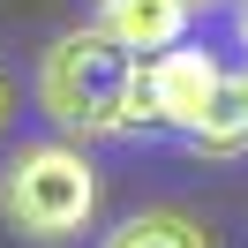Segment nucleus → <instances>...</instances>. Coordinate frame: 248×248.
Returning <instances> with one entry per match:
<instances>
[{
  "instance_id": "obj_1",
  "label": "nucleus",
  "mask_w": 248,
  "mask_h": 248,
  "mask_svg": "<svg viewBox=\"0 0 248 248\" xmlns=\"http://www.w3.org/2000/svg\"><path fill=\"white\" fill-rule=\"evenodd\" d=\"M136 91H143V53L121 46L113 31H98V23L53 38L46 61H38V106L76 143L128 136L136 128Z\"/></svg>"
},
{
  "instance_id": "obj_2",
  "label": "nucleus",
  "mask_w": 248,
  "mask_h": 248,
  "mask_svg": "<svg viewBox=\"0 0 248 248\" xmlns=\"http://www.w3.org/2000/svg\"><path fill=\"white\" fill-rule=\"evenodd\" d=\"M98 211V173L76 143H23L0 173V218L23 241H76Z\"/></svg>"
},
{
  "instance_id": "obj_3",
  "label": "nucleus",
  "mask_w": 248,
  "mask_h": 248,
  "mask_svg": "<svg viewBox=\"0 0 248 248\" xmlns=\"http://www.w3.org/2000/svg\"><path fill=\"white\" fill-rule=\"evenodd\" d=\"M218 83H226V68L211 61L203 46H166L151 68H143V91H136V121H151V128H173V136H196L203 128V113H211V98H218Z\"/></svg>"
},
{
  "instance_id": "obj_4",
  "label": "nucleus",
  "mask_w": 248,
  "mask_h": 248,
  "mask_svg": "<svg viewBox=\"0 0 248 248\" xmlns=\"http://www.w3.org/2000/svg\"><path fill=\"white\" fill-rule=\"evenodd\" d=\"M188 0H98V31H113L121 46L136 53H166L188 38Z\"/></svg>"
},
{
  "instance_id": "obj_5",
  "label": "nucleus",
  "mask_w": 248,
  "mask_h": 248,
  "mask_svg": "<svg viewBox=\"0 0 248 248\" xmlns=\"http://www.w3.org/2000/svg\"><path fill=\"white\" fill-rule=\"evenodd\" d=\"M188 143H196V151H211V158L248 151V76H226V83H218L211 113H203V128H196Z\"/></svg>"
},
{
  "instance_id": "obj_6",
  "label": "nucleus",
  "mask_w": 248,
  "mask_h": 248,
  "mask_svg": "<svg viewBox=\"0 0 248 248\" xmlns=\"http://www.w3.org/2000/svg\"><path fill=\"white\" fill-rule=\"evenodd\" d=\"M106 248H211V233L188 211H136L121 233H106Z\"/></svg>"
},
{
  "instance_id": "obj_7",
  "label": "nucleus",
  "mask_w": 248,
  "mask_h": 248,
  "mask_svg": "<svg viewBox=\"0 0 248 248\" xmlns=\"http://www.w3.org/2000/svg\"><path fill=\"white\" fill-rule=\"evenodd\" d=\"M0 128H8V76H0Z\"/></svg>"
},
{
  "instance_id": "obj_8",
  "label": "nucleus",
  "mask_w": 248,
  "mask_h": 248,
  "mask_svg": "<svg viewBox=\"0 0 248 248\" xmlns=\"http://www.w3.org/2000/svg\"><path fill=\"white\" fill-rule=\"evenodd\" d=\"M241 38H248V0H241Z\"/></svg>"
},
{
  "instance_id": "obj_9",
  "label": "nucleus",
  "mask_w": 248,
  "mask_h": 248,
  "mask_svg": "<svg viewBox=\"0 0 248 248\" xmlns=\"http://www.w3.org/2000/svg\"><path fill=\"white\" fill-rule=\"evenodd\" d=\"M188 8H211V0H188Z\"/></svg>"
}]
</instances>
